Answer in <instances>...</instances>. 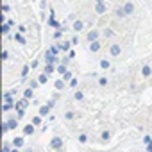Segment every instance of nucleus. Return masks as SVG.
Returning <instances> with one entry per match:
<instances>
[{
    "label": "nucleus",
    "instance_id": "7ed1b4c3",
    "mask_svg": "<svg viewBox=\"0 0 152 152\" xmlns=\"http://www.w3.org/2000/svg\"><path fill=\"white\" fill-rule=\"evenodd\" d=\"M23 134H25V136L34 134V124H27V125L23 127Z\"/></svg>",
    "mask_w": 152,
    "mask_h": 152
},
{
    "label": "nucleus",
    "instance_id": "9d476101",
    "mask_svg": "<svg viewBox=\"0 0 152 152\" xmlns=\"http://www.w3.org/2000/svg\"><path fill=\"white\" fill-rule=\"evenodd\" d=\"M47 75H48V73H41L39 77H38V81H39L41 84H45V83H47Z\"/></svg>",
    "mask_w": 152,
    "mask_h": 152
},
{
    "label": "nucleus",
    "instance_id": "6e6552de",
    "mask_svg": "<svg viewBox=\"0 0 152 152\" xmlns=\"http://www.w3.org/2000/svg\"><path fill=\"white\" fill-rule=\"evenodd\" d=\"M111 54H113V56H118V54H120V47H118V45H113V47H111Z\"/></svg>",
    "mask_w": 152,
    "mask_h": 152
},
{
    "label": "nucleus",
    "instance_id": "423d86ee",
    "mask_svg": "<svg viewBox=\"0 0 152 152\" xmlns=\"http://www.w3.org/2000/svg\"><path fill=\"white\" fill-rule=\"evenodd\" d=\"M48 109H50V106H41L39 107V116H45L48 113Z\"/></svg>",
    "mask_w": 152,
    "mask_h": 152
},
{
    "label": "nucleus",
    "instance_id": "cd10ccee",
    "mask_svg": "<svg viewBox=\"0 0 152 152\" xmlns=\"http://www.w3.org/2000/svg\"><path fill=\"white\" fill-rule=\"evenodd\" d=\"M70 86H72V88L77 86V79H72V81H70Z\"/></svg>",
    "mask_w": 152,
    "mask_h": 152
},
{
    "label": "nucleus",
    "instance_id": "4468645a",
    "mask_svg": "<svg viewBox=\"0 0 152 152\" xmlns=\"http://www.w3.org/2000/svg\"><path fill=\"white\" fill-rule=\"evenodd\" d=\"M124 11H125V13H132V4H125Z\"/></svg>",
    "mask_w": 152,
    "mask_h": 152
},
{
    "label": "nucleus",
    "instance_id": "39448f33",
    "mask_svg": "<svg viewBox=\"0 0 152 152\" xmlns=\"http://www.w3.org/2000/svg\"><path fill=\"white\" fill-rule=\"evenodd\" d=\"M13 145H15V147H18V148H20V147H23V138H15V140H13Z\"/></svg>",
    "mask_w": 152,
    "mask_h": 152
},
{
    "label": "nucleus",
    "instance_id": "bb28decb",
    "mask_svg": "<svg viewBox=\"0 0 152 152\" xmlns=\"http://www.w3.org/2000/svg\"><path fill=\"white\" fill-rule=\"evenodd\" d=\"M2 152H11V148H9V145H7V143L4 145V148H2Z\"/></svg>",
    "mask_w": 152,
    "mask_h": 152
},
{
    "label": "nucleus",
    "instance_id": "ddd939ff",
    "mask_svg": "<svg viewBox=\"0 0 152 152\" xmlns=\"http://www.w3.org/2000/svg\"><path fill=\"white\" fill-rule=\"evenodd\" d=\"M73 29H75V31H83V22H75Z\"/></svg>",
    "mask_w": 152,
    "mask_h": 152
},
{
    "label": "nucleus",
    "instance_id": "a878e982",
    "mask_svg": "<svg viewBox=\"0 0 152 152\" xmlns=\"http://www.w3.org/2000/svg\"><path fill=\"white\" fill-rule=\"evenodd\" d=\"M99 84H102V86H106V84H107V81H106V79L102 77V79H99Z\"/></svg>",
    "mask_w": 152,
    "mask_h": 152
},
{
    "label": "nucleus",
    "instance_id": "c756f323",
    "mask_svg": "<svg viewBox=\"0 0 152 152\" xmlns=\"http://www.w3.org/2000/svg\"><path fill=\"white\" fill-rule=\"evenodd\" d=\"M2 31H4V34H7V32H9V27H7V25H4V27H2Z\"/></svg>",
    "mask_w": 152,
    "mask_h": 152
},
{
    "label": "nucleus",
    "instance_id": "f257e3e1",
    "mask_svg": "<svg viewBox=\"0 0 152 152\" xmlns=\"http://www.w3.org/2000/svg\"><path fill=\"white\" fill-rule=\"evenodd\" d=\"M50 147H52L54 150H59V148H63V140H61L59 136H54V138L50 140Z\"/></svg>",
    "mask_w": 152,
    "mask_h": 152
},
{
    "label": "nucleus",
    "instance_id": "c85d7f7f",
    "mask_svg": "<svg viewBox=\"0 0 152 152\" xmlns=\"http://www.w3.org/2000/svg\"><path fill=\"white\" fill-rule=\"evenodd\" d=\"M97 11H99V13H102V11H104V6H102V4H99V6H97Z\"/></svg>",
    "mask_w": 152,
    "mask_h": 152
},
{
    "label": "nucleus",
    "instance_id": "473e14b6",
    "mask_svg": "<svg viewBox=\"0 0 152 152\" xmlns=\"http://www.w3.org/2000/svg\"><path fill=\"white\" fill-rule=\"evenodd\" d=\"M99 4H102V0H99Z\"/></svg>",
    "mask_w": 152,
    "mask_h": 152
},
{
    "label": "nucleus",
    "instance_id": "20e7f679",
    "mask_svg": "<svg viewBox=\"0 0 152 152\" xmlns=\"http://www.w3.org/2000/svg\"><path fill=\"white\" fill-rule=\"evenodd\" d=\"M7 125H9V129H16V127H18V120H16V118H11V120L7 122Z\"/></svg>",
    "mask_w": 152,
    "mask_h": 152
},
{
    "label": "nucleus",
    "instance_id": "f8f14e48",
    "mask_svg": "<svg viewBox=\"0 0 152 152\" xmlns=\"http://www.w3.org/2000/svg\"><path fill=\"white\" fill-rule=\"evenodd\" d=\"M56 88L57 90H63L64 88V81H56Z\"/></svg>",
    "mask_w": 152,
    "mask_h": 152
},
{
    "label": "nucleus",
    "instance_id": "412c9836",
    "mask_svg": "<svg viewBox=\"0 0 152 152\" xmlns=\"http://www.w3.org/2000/svg\"><path fill=\"white\" fill-rule=\"evenodd\" d=\"M143 141H145V145L148 147V145H152V140H150V136H145L143 138Z\"/></svg>",
    "mask_w": 152,
    "mask_h": 152
},
{
    "label": "nucleus",
    "instance_id": "f3484780",
    "mask_svg": "<svg viewBox=\"0 0 152 152\" xmlns=\"http://www.w3.org/2000/svg\"><path fill=\"white\" fill-rule=\"evenodd\" d=\"M54 72V66L52 64H47V68H45V73H52Z\"/></svg>",
    "mask_w": 152,
    "mask_h": 152
},
{
    "label": "nucleus",
    "instance_id": "2eb2a0df",
    "mask_svg": "<svg viewBox=\"0 0 152 152\" xmlns=\"http://www.w3.org/2000/svg\"><path fill=\"white\" fill-rule=\"evenodd\" d=\"M97 36H99V32H97V31H93V32H90V36H88V38H90L91 41H95V38H97Z\"/></svg>",
    "mask_w": 152,
    "mask_h": 152
},
{
    "label": "nucleus",
    "instance_id": "0eeeda50",
    "mask_svg": "<svg viewBox=\"0 0 152 152\" xmlns=\"http://www.w3.org/2000/svg\"><path fill=\"white\" fill-rule=\"evenodd\" d=\"M90 48H91V52H97V50L100 48V43H99V41H91V47H90Z\"/></svg>",
    "mask_w": 152,
    "mask_h": 152
},
{
    "label": "nucleus",
    "instance_id": "aec40b11",
    "mask_svg": "<svg viewBox=\"0 0 152 152\" xmlns=\"http://www.w3.org/2000/svg\"><path fill=\"white\" fill-rule=\"evenodd\" d=\"M79 141H81V143H86V141H88V136H86V134H81V136H79Z\"/></svg>",
    "mask_w": 152,
    "mask_h": 152
},
{
    "label": "nucleus",
    "instance_id": "4be33fe9",
    "mask_svg": "<svg viewBox=\"0 0 152 152\" xmlns=\"http://www.w3.org/2000/svg\"><path fill=\"white\" fill-rule=\"evenodd\" d=\"M83 97H84V95H83L81 91H77V93H75V100H83Z\"/></svg>",
    "mask_w": 152,
    "mask_h": 152
},
{
    "label": "nucleus",
    "instance_id": "7c9ffc66",
    "mask_svg": "<svg viewBox=\"0 0 152 152\" xmlns=\"http://www.w3.org/2000/svg\"><path fill=\"white\" fill-rule=\"evenodd\" d=\"M11 152H18V147H15V148H11Z\"/></svg>",
    "mask_w": 152,
    "mask_h": 152
},
{
    "label": "nucleus",
    "instance_id": "b1692460",
    "mask_svg": "<svg viewBox=\"0 0 152 152\" xmlns=\"http://www.w3.org/2000/svg\"><path fill=\"white\" fill-rule=\"evenodd\" d=\"M64 118H66V120H72V118H73V113H70V111H68V113L64 115Z\"/></svg>",
    "mask_w": 152,
    "mask_h": 152
},
{
    "label": "nucleus",
    "instance_id": "1a4fd4ad",
    "mask_svg": "<svg viewBox=\"0 0 152 152\" xmlns=\"http://www.w3.org/2000/svg\"><path fill=\"white\" fill-rule=\"evenodd\" d=\"M4 100H6V102H9V104H13V102H15L11 93H6V95H4Z\"/></svg>",
    "mask_w": 152,
    "mask_h": 152
},
{
    "label": "nucleus",
    "instance_id": "2f4dec72",
    "mask_svg": "<svg viewBox=\"0 0 152 152\" xmlns=\"http://www.w3.org/2000/svg\"><path fill=\"white\" fill-rule=\"evenodd\" d=\"M147 148H148V152H152V145H148V147H147Z\"/></svg>",
    "mask_w": 152,
    "mask_h": 152
},
{
    "label": "nucleus",
    "instance_id": "f03ea898",
    "mask_svg": "<svg viewBox=\"0 0 152 152\" xmlns=\"http://www.w3.org/2000/svg\"><path fill=\"white\" fill-rule=\"evenodd\" d=\"M45 61H47L48 64H54V63H57V57H56V54H52V52H47V56H45Z\"/></svg>",
    "mask_w": 152,
    "mask_h": 152
},
{
    "label": "nucleus",
    "instance_id": "dca6fc26",
    "mask_svg": "<svg viewBox=\"0 0 152 152\" xmlns=\"http://www.w3.org/2000/svg\"><path fill=\"white\" fill-rule=\"evenodd\" d=\"M100 138H102V140H104V141H107V140H109V131H104V132H102V136H100Z\"/></svg>",
    "mask_w": 152,
    "mask_h": 152
},
{
    "label": "nucleus",
    "instance_id": "393cba45",
    "mask_svg": "<svg viewBox=\"0 0 152 152\" xmlns=\"http://www.w3.org/2000/svg\"><path fill=\"white\" fill-rule=\"evenodd\" d=\"M39 122H41V118H39V116H36V118L32 120V124H34V125H39Z\"/></svg>",
    "mask_w": 152,
    "mask_h": 152
},
{
    "label": "nucleus",
    "instance_id": "5701e85b",
    "mask_svg": "<svg viewBox=\"0 0 152 152\" xmlns=\"http://www.w3.org/2000/svg\"><path fill=\"white\" fill-rule=\"evenodd\" d=\"M100 66H102V68H109V61H102Z\"/></svg>",
    "mask_w": 152,
    "mask_h": 152
},
{
    "label": "nucleus",
    "instance_id": "6ab92c4d",
    "mask_svg": "<svg viewBox=\"0 0 152 152\" xmlns=\"http://www.w3.org/2000/svg\"><path fill=\"white\" fill-rule=\"evenodd\" d=\"M23 95H25V99H31V97H32V90H31V88H29V90H25V93H23Z\"/></svg>",
    "mask_w": 152,
    "mask_h": 152
},
{
    "label": "nucleus",
    "instance_id": "9b49d317",
    "mask_svg": "<svg viewBox=\"0 0 152 152\" xmlns=\"http://www.w3.org/2000/svg\"><path fill=\"white\" fill-rule=\"evenodd\" d=\"M141 72H143V75H145V77H148V75L152 73V70H150L148 66H143V70H141Z\"/></svg>",
    "mask_w": 152,
    "mask_h": 152
},
{
    "label": "nucleus",
    "instance_id": "a211bd4d",
    "mask_svg": "<svg viewBox=\"0 0 152 152\" xmlns=\"http://www.w3.org/2000/svg\"><path fill=\"white\" fill-rule=\"evenodd\" d=\"M57 72H59V73H66V68H64V64H59V66H57Z\"/></svg>",
    "mask_w": 152,
    "mask_h": 152
}]
</instances>
